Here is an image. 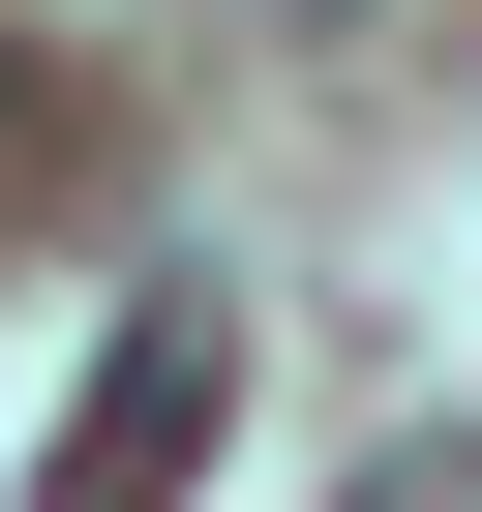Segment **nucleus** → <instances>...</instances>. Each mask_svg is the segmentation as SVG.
<instances>
[{
  "label": "nucleus",
  "instance_id": "obj_1",
  "mask_svg": "<svg viewBox=\"0 0 482 512\" xmlns=\"http://www.w3.org/2000/svg\"><path fill=\"white\" fill-rule=\"evenodd\" d=\"M211 422H241V302L181 272V302H121V362L61 392V452H31V512H181V482H211Z\"/></svg>",
  "mask_w": 482,
  "mask_h": 512
},
{
  "label": "nucleus",
  "instance_id": "obj_2",
  "mask_svg": "<svg viewBox=\"0 0 482 512\" xmlns=\"http://www.w3.org/2000/svg\"><path fill=\"white\" fill-rule=\"evenodd\" d=\"M362 512H482V422H422V452H362Z\"/></svg>",
  "mask_w": 482,
  "mask_h": 512
},
{
  "label": "nucleus",
  "instance_id": "obj_3",
  "mask_svg": "<svg viewBox=\"0 0 482 512\" xmlns=\"http://www.w3.org/2000/svg\"><path fill=\"white\" fill-rule=\"evenodd\" d=\"M0 151H31V91H0Z\"/></svg>",
  "mask_w": 482,
  "mask_h": 512
}]
</instances>
